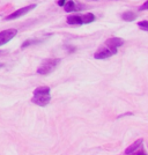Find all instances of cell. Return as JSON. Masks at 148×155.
Returning a JSON list of instances; mask_svg holds the SVG:
<instances>
[{"label":"cell","mask_w":148,"mask_h":155,"mask_svg":"<svg viewBox=\"0 0 148 155\" xmlns=\"http://www.w3.org/2000/svg\"><path fill=\"white\" fill-rule=\"evenodd\" d=\"M67 23H68V25H72V26H81V25H84L82 18H81V15H79V14H74V15L67 16Z\"/></svg>","instance_id":"6"},{"label":"cell","mask_w":148,"mask_h":155,"mask_svg":"<svg viewBox=\"0 0 148 155\" xmlns=\"http://www.w3.org/2000/svg\"><path fill=\"white\" fill-rule=\"evenodd\" d=\"M130 155H147V154H146V153L143 152V149L141 148L140 150H139V149H136L135 152H133V153H131Z\"/></svg>","instance_id":"12"},{"label":"cell","mask_w":148,"mask_h":155,"mask_svg":"<svg viewBox=\"0 0 148 155\" xmlns=\"http://www.w3.org/2000/svg\"><path fill=\"white\" fill-rule=\"evenodd\" d=\"M16 34H18L16 29H6V30L0 31V46L12 41L16 36Z\"/></svg>","instance_id":"5"},{"label":"cell","mask_w":148,"mask_h":155,"mask_svg":"<svg viewBox=\"0 0 148 155\" xmlns=\"http://www.w3.org/2000/svg\"><path fill=\"white\" fill-rule=\"evenodd\" d=\"M138 26L142 30L148 31V21H140V22H138Z\"/></svg>","instance_id":"11"},{"label":"cell","mask_w":148,"mask_h":155,"mask_svg":"<svg viewBox=\"0 0 148 155\" xmlns=\"http://www.w3.org/2000/svg\"><path fill=\"white\" fill-rule=\"evenodd\" d=\"M51 96H50V87L48 86H42L37 87L34 91V96L31 98V102L37 104L39 107H45L50 103Z\"/></svg>","instance_id":"2"},{"label":"cell","mask_w":148,"mask_h":155,"mask_svg":"<svg viewBox=\"0 0 148 155\" xmlns=\"http://www.w3.org/2000/svg\"><path fill=\"white\" fill-rule=\"evenodd\" d=\"M124 44V39L119 38V37H111L105 41L102 46H100L97 49V51L94 53V58L95 59H107L115 56L117 53V49L119 46Z\"/></svg>","instance_id":"1"},{"label":"cell","mask_w":148,"mask_h":155,"mask_svg":"<svg viewBox=\"0 0 148 155\" xmlns=\"http://www.w3.org/2000/svg\"><path fill=\"white\" fill-rule=\"evenodd\" d=\"M122 19L124 21H127V22H132L136 19V14L133 13V12H125V13H123Z\"/></svg>","instance_id":"10"},{"label":"cell","mask_w":148,"mask_h":155,"mask_svg":"<svg viewBox=\"0 0 148 155\" xmlns=\"http://www.w3.org/2000/svg\"><path fill=\"white\" fill-rule=\"evenodd\" d=\"M81 18H82L84 25H88V23H91L95 20V15L93 13H86V14H82Z\"/></svg>","instance_id":"9"},{"label":"cell","mask_w":148,"mask_h":155,"mask_svg":"<svg viewBox=\"0 0 148 155\" xmlns=\"http://www.w3.org/2000/svg\"><path fill=\"white\" fill-rule=\"evenodd\" d=\"M66 1H67V0H59L58 5H59V6H64L65 4H66Z\"/></svg>","instance_id":"14"},{"label":"cell","mask_w":148,"mask_h":155,"mask_svg":"<svg viewBox=\"0 0 148 155\" xmlns=\"http://www.w3.org/2000/svg\"><path fill=\"white\" fill-rule=\"evenodd\" d=\"M63 7H64L65 12H67V13L79 11V7H77V4H75L74 1H72V0H67V1H66V4H65Z\"/></svg>","instance_id":"7"},{"label":"cell","mask_w":148,"mask_h":155,"mask_svg":"<svg viewBox=\"0 0 148 155\" xmlns=\"http://www.w3.org/2000/svg\"><path fill=\"white\" fill-rule=\"evenodd\" d=\"M59 63H60V59H58V58L45 59L44 61L39 65L38 68H37V73H38V74H42V75L50 74L52 71H54V68L58 66Z\"/></svg>","instance_id":"3"},{"label":"cell","mask_w":148,"mask_h":155,"mask_svg":"<svg viewBox=\"0 0 148 155\" xmlns=\"http://www.w3.org/2000/svg\"><path fill=\"white\" fill-rule=\"evenodd\" d=\"M139 9H140V11H148V0L146 2H143L141 6L139 7Z\"/></svg>","instance_id":"13"},{"label":"cell","mask_w":148,"mask_h":155,"mask_svg":"<svg viewBox=\"0 0 148 155\" xmlns=\"http://www.w3.org/2000/svg\"><path fill=\"white\" fill-rule=\"evenodd\" d=\"M141 145H142V139H139V140H136L134 143H132L130 147H127V148H126V150H125V154L130 155L131 153L135 152L136 149H139V147H141Z\"/></svg>","instance_id":"8"},{"label":"cell","mask_w":148,"mask_h":155,"mask_svg":"<svg viewBox=\"0 0 148 155\" xmlns=\"http://www.w3.org/2000/svg\"><path fill=\"white\" fill-rule=\"evenodd\" d=\"M36 6H37L36 4H31V5H28V6L22 7V8H20V9H18V11H15L14 13L7 15L6 18H5V20H6V21H9V20L19 19V18H21V16H23V15L28 14L30 11H32L34 8H36Z\"/></svg>","instance_id":"4"}]
</instances>
